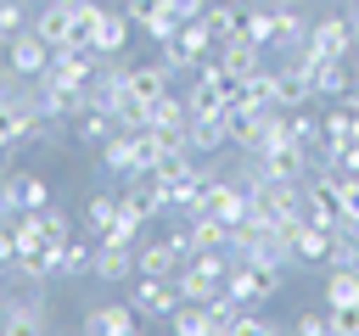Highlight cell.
Wrapping results in <instances>:
<instances>
[{
    "mask_svg": "<svg viewBox=\"0 0 359 336\" xmlns=\"http://www.w3.org/2000/svg\"><path fill=\"white\" fill-rule=\"evenodd\" d=\"M320 129H325V146H359V112H348L342 101L320 112Z\"/></svg>",
    "mask_w": 359,
    "mask_h": 336,
    "instance_id": "cb8c5ba5",
    "label": "cell"
},
{
    "mask_svg": "<svg viewBox=\"0 0 359 336\" xmlns=\"http://www.w3.org/2000/svg\"><path fill=\"white\" fill-rule=\"evenodd\" d=\"M95 157H101V168L107 174H118V179H129V174H140V162H135V134H107L101 146H95Z\"/></svg>",
    "mask_w": 359,
    "mask_h": 336,
    "instance_id": "ffe728a7",
    "label": "cell"
},
{
    "mask_svg": "<svg viewBox=\"0 0 359 336\" xmlns=\"http://www.w3.org/2000/svg\"><path fill=\"white\" fill-rule=\"evenodd\" d=\"M191 263V246L185 241H174V235H157V241H140L135 246V274H180Z\"/></svg>",
    "mask_w": 359,
    "mask_h": 336,
    "instance_id": "ba28073f",
    "label": "cell"
},
{
    "mask_svg": "<svg viewBox=\"0 0 359 336\" xmlns=\"http://www.w3.org/2000/svg\"><path fill=\"white\" fill-rule=\"evenodd\" d=\"M174 67L157 56V62H129V95H140V101H157V95H168L174 90Z\"/></svg>",
    "mask_w": 359,
    "mask_h": 336,
    "instance_id": "2e32d148",
    "label": "cell"
},
{
    "mask_svg": "<svg viewBox=\"0 0 359 336\" xmlns=\"http://www.w3.org/2000/svg\"><path fill=\"white\" fill-rule=\"evenodd\" d=\"M135 34H140V28H135V17H129V11L118 6V11H107V17H101V28H95L90 50H95V56H123Z\"/></svg>",
    "mask_w": 359,
    "mask_h": 336,
    "instance_id": "9a60e30c",
    "label": "cell"
},
{
    "mask_svg": "<svg viewBox=\"0 0 359 336\" xmlns=\"http://www.w3.org/2000/svg\"><path fill=\"white\" fill-rule=\"evenodd\" d=\"M34 34H39L50 50H62V45L73 39V6H62V0H39V11H34Z\"/></svg>",
    "mask_w": 359,
    "mask_h": 336,
    "instance_id": "ac0fdd59",
    "label": "cell"
},
{
    "mask_svg": "<svg viewBox=\"0 0 359 336\" xmlns=\"http://www.w3.org/2000/svg\"><path fill=\"white\" fill-rule=\"evenodd\" d=\"M34 213H39V230H45V241H67V235H79V224H73V213H67V207L45 202V207H34Z\"/></svg>",
    "mask_w": 359,
    "mask_h": 336,
    "instance_id": "f1b7e54d",
    "label": "cell"
},
{
    "mask_svg": "<svg viewBox=\"0 0 359 336\" xmlns=\"http://www.w3.org/2000/svg\"><path fill=\"white\" fill-rule=\"evenodd\" d=\"M90 263H95V241L79 230V235H67L62 246H56V280H84L90 274Z\"/></svg>",
    "mask_w": 359,
    "mask_h": 336,
    "instance_id": "d6986e66",
    "label": "cell"
},
{
    "mask_svg": "<svg viewBox=\"0 0 359 336\" xmlns=\"http://www.w3.org/2000/svg\"><path fill=\"white\" fill-rule=\"evenodd\" d=\"M22 28H34V11H28L22 0H0V45H6L11 34H22Z\"/></svg>",
    "mask_w": 359,
    "mask_h": 336,
    "instance_id": "4dcf8cb0",
    "label": "cell"
},
{
    "mask_svg": "<svg viewBox=\"0 0 359 336\" xmlns=\"http://www.w3.org/2000/svg\"><path fill=\"white\" fill-rule=\"evenodd\" d=\"M163 6H168V0H123V11L135 17V28H140V22L151 17V11H163Z\"/></svg>",
    "mask_w": 359,
    "mask_h": 336,
    "instance_id": "d590c367",
    "label": "cell"
},
{
    "mask_svg": "<svg viewBox=\"0 0 359 336\" xmlns=\"http://www.w3.org/2000/svg\"><path fill=\"white\" fill-rule=\"evenodd\" d=\"M0 330L6 336H39V330H50L45 286H34V280H0Z\"/></svg>",
    "mask_w": 359,
    "mask_h": 336,
    "instance_id": "6da1fadb",
    "label": "cell"
},
{
    "mask_svg": "<svg viewBox=\"0 0 359 336\" xmlns=\"http://www.w3.org/2000/svg\"><path fill=\"white\" fill-rule=\"evenodd\" d=\"M292 330H297V336H325V330H331V308H309V314H297Z\"/></svg>",
    "mask_w": 359,
    "mask_h": 336,
    "instance_id": "836d02e7",
    "label": "cell"
},
{
    "mask_svg": "<svg viewBox=\"0 0 359 336\" xmlns=\"http://www.w3.org/2000/svg\"><path fill=\"white\" fill-rule=\"evenodd\" d=\"M107 134H118L112 112H107V106H84V118L73 123V140H79V146H101Z\"/></svg>",
    "mask_w": 359,
    "mask_h": 336,
    "instance_id": "484cf974",
    "label": "cell"
},
{
    "mask_svg": "<svg viewBox=\"0 0 359 336\" xmlns=\"http://www.w3.org/2000/svg\"><path fill=\"white\" fill-rule=\"evenodd\" d=\"M174 28H180V17H174V11H168V6H163V11H151V17H146V22H140V34H146V39H151V45H163V39H168V34H174Z\"/></svg>",
    "mask_w": 359,
    "mask_h": 336,
    "instance_id": "1f68e13d",
    "label": "cell"
},
{
    "mask_svg": "<svg viewBox=\"0 0 359 336\" xmlns=\"http://www.w3.org/2000/svg\"><path fill=\"white\" fill-rule=\"evenodd\" d=\"M309 11L303 6H280V11H269V56H292L303 39H309Z\"/></svg>",
    "mask_w": 359,
    "mask_h": 336,
    "instance_id": "9c48e42d",
    "label": "cell"
},
{
    "mask_svg": "<svg viewBox=\"0 0 359 336\" xmlns=\"http://www.w3.org/2000/svg\"><path fill=\"white\" fill-rule=\"evenodd\" d=\"M112 224H118V196H90V202L79 207V230H84L90 241H101Z\"/></svg>",
    "mask_w": 359,
    "mask_h": 336,
    "instance_id": "7402d4cb",
    "label": "cell"
},
{
    "mask_svg": "<svg viewBox=\"0 0 359 336\" xmlns=\"http://www.w3.org/2000/svg\"><path fill=\"white\" fill-rule=\"evenodd\" d=\"M84 330L90 336H135L140 330V314H135V302H95L84 314Z\"/></svg>",
    "mask_w": 359,
    "mask_h": 336,
    "instance_id": "4fadbf2b",
    "label": "cell"
},
{
    "mask_svg": "<svg viewBox=\"0 0 359 336\" xmlns=\"http://www.w3.org/2000/svg\"><path fill=\"white\" fill-rule=\"evenodd\" d=\"M6 196H11V213H34L50 202V185L34 168H6Z\"/></svg>",
    "mask_w": 359,
    "mask_h": 336,
    "instance_id": "5bb4252c",
    "label": "cell"
},
{
    "mask_svg": "<svg viewBox=\"0 0 359 336\" xmlns=\"http://www.w3.org/2000/svg\"><path fill=\"white\" fill-rule=\"evenodd\" d=\"M90 280H101V286H123V280H135V246H123V241H95Z\"/></svg>",
    "mask_w": 359,
    "mask_h": 336,
    "instance_id": "7c38bea8",
    "label": "cell"
},
{
    "mask_svg": "<svg viewBox=\"0 0 359 336\" xmlns=\"http://www.w3.org/2000/svg\"><path fill=\"white\" fill-rule=\"evenodd\" d=\"M168 330H174V336H213L208 302H180V308L168 314Z\"/></svg>",
    "mask_w": 359,
    "mask_h": 336,
    "instance_id": "83f0119b",
    "label": "cell"
},
{
    "mask_svg": "<svg viewBox=\"0 0 359 336\" xmlns=\"http://www.w3.org/2000/svg\"><path fill=\"white\" fill-rule=\"evenodd\" d=\"M309 50H314V56H353V50H359V34H353L348 6H331V11H320V17L309 22Z\"/></svg>",
    "mask_w": 359,
    "mask_h": 336,
    "instance_id": "3957f363",
    "label": "cell"
},
{
    "mask_svg": "<svg viewBox=\"0 0 359 336\" xmlns=\"http://www.w3.org/2000/svg\"><path fill=\"white\" fill-rule=\"evenodd\" d=\"M202 22L213 28V39H236L241 34V0H208Z\"/></svg>",
    "mask_w": 359,
    "mask_h": 336,
    "instance_id": "d4e9b609",
    "label": "cell"
},
{
    "mask_svg": "<svg viewBox=\"0 0 359 336\" xmlns=\"http://www.w3.org/2000/svg\"><path fill=\"white\" fill-rule=\"evenodd\" d=\"M11 258H17V230H11V218H0V274L11 269Z\"/></svg>",
    "mask_w": 359,
    "mask_h": 336,
    "instance_id": "e575fe53",
    "label": "cell"
},
{
    "mask_svg": "<svg viewBox=\"0 0 359 336\" xmlns=\"http://www.w3.org/2000/svg\"><path fill=\"white\" fill-rule=\"evenodd\" d=\"M213 56H219V67H224L230 78H252V73H264V67H269V50H264V45H252V39H241V34H236V39H219V50H213Z\"/></svg>",
    "mask_w": 359,
    "mask_h": 336,
    "instance_id": "8fae6325",
    "label": "cell"
},
{
    "mask_svg": "<svg viewBox=\"0 0 359 336\" xmlns=\"http://www.w3.org/2000/svg\"><path fill=\"white\" fill-rule=\"evenodd\" d=\"M320 302H325V308H348V302H359V269H325V280H320Z\"/></svg>",
    "mask_w": 359,
    "mask_h": 336,
    "instance_id": "603a6c76",
    "label": "cell"
},
{
    "mask_svg": "<svg viewBox=\"0 0 359 336\" xmlns=\"http://www.w3.org/2000/svg\"><path fill=\"white\" fill-rule=\"evenodd\" d=\"M280 325H275V314H258V308H241L236 319H230V336H275Z\"/></svg>",
    "mask_w": 359,
    "mask_h": 336,
    "instance_id": "f546056e",
    "label": "cell"
},
{
    "mask_svg": "<svg viewBox=\"0 0 359 336\" xmlns=\"http://www.w3.org/2000/svg\"><path fill=\"white\" fill-rule=\"evenodd\" d=\"M269 101H275L280 112L314 106V78H309L297 62H269Z\"/></svg>",
    "mask_w": 359,
    "mask_h": 336,
    "instance_id": "5b68a950",
    "label": "cell"
},
{
    "mask_svg": "<svg viewBox=\"0 0 359 336\" xmlns=\"http://www.w3.org/2000/svg\"><path fill=\"white\" fill-rule=\"evenodd\" d=\"M353 62H359V50H353Z\"/></svg>",
    "mask_w": 359,
    "mask_h": 336,
    "instance_id": "f35d334b",
    "label": "cell"
},
{
    "mask_svg": "<svg viewBox=\"0 0 359 336\" xmlns=\"http://www.w3.org/2000/svg\"><path fill=\"white\" fill-rule=\"evenodd\" d=\"M174 286H180V297H185V302H213V297L224 291V286H219L213 274H202L196 263H185V269L174 274Z\"/></svg>",
    "mask_w": 359,
    "mask_h": 336,
    "instance_id": "4316f807",
    "label": "cell"
},
{
    "mask_svg": "<svg viewBox=\"0 0 359 336\" xmlns=\"http://www.w3.org/2000/svg\"><path fill=\"white\" fill-rule=\"evenodd\" d=\"M325 168L331 174H359V146H325Z\"/></svg>",
    "mask_w": 359,
    "mask_h": 336,
    "instance_id": "d6a6232c",
    "label": "cell"
},
{
    "mask_svg": "<svg viewBox=\"0 0 359 336\" xmlns=\"http://www.w3.org/2000/svg\"><path fill=\"white\" fill-rule=\"evenodd\" d=\"M224 291H230L241 308H264V302L280 291V269H264V263H247V258H236V263H230V280H224Z\"/></svg>",
    "mask_w": 359,
    "mask_h": 336,
    "instance_id": "277c9868",
    "label": "cell"
},
{
    "mask_svg": "<svg viewBox=\"0 0 359 336\" xmlns=\"http://www.w3.org/2000/svg\"><path fill=\"white\" fill-rule=\"evenodd\" d=\"M230 146V123L224 118H191L185 123V151L191 157H224Z\"/></svg>",
    "mask_w": 359,
    "mask_h": 336,
    "instance_id": "e0dca14e",
    "label": "cell"
},
{
    "mask_svg": "<svg viewBox=\"0 0 359 336\" xmlns=\"http://www.w3.org/2000/svg\"><path fill=\"white\" fill-rule=\"evenodd\" d=\"M331 6H348V0H331Z\"/></svg>",
    "mask_w": 359,
    "mask_h": 336,
    "instance_id": "74e56055",
    "label": "cell"
},
{
    "mask_svg": "<svg viewBox=\"0 0 359 336\" xmlns=\"http://www.w3.org/2000/svg\"><path fill=\"white\" fill-rule=\"evenodd\" d=\"M0 50H6V67H17L22 78H39V73L50 67V45H45V39L34 34V28H22V34H11V39L0 45Z\"/></svg>",
    "mask_w": 359,
    "mask_h": 336,
    "instance_id": "30bf717a",
    "label": "cell"
},
{
    "mask_svg": "<svg viewBox=\"0 0 359 336\" xmlns=\"http://www.w3.org/2000/svg\"><path fill=\"white\" fill-rule=\"evenodd\" d=\"M224 123H230L236 151H264L269 129H275V106H236V112H224Z\"/></svg>",
    "mask_w": 359,
    "mask_h": 336,
    "instance_id": "52a82bcc",
    "label": "cell"
},
{
    "mask_svg": "<svg viewBox=\"0 0 359 336\" xmlns=\"http://www.w3.org/2000/svg\"><path fill=\"white\" fill-rule=\"evenodd\" d=\"M292 252H297V269H309V263H320L325 269V258H331V230H320V224H297L292 230Z\"/></svg>",
    "mask_w": 359,
    "mask_h": 336,
    "instance_id": "44dd1931",
    "label": "cell"
},
{
    "mask_svg": "<svg viewBox=\"0 0 359 336\" xmlns=\"http://www.w3.org/2000/svg\"><path fill=\"white\" fill-rule=\"evenodd\" d=\"M168 11H174L180 22H191V17H202V11H208V0H168Z\"/></svg>",
    "mask_w": 359,
    "mask_h": 336,
    "instance_id": "8d00e7d4",
    "label": "cell"
},
{
    "mask_svg": "<svg viewBox=\"0 0 359 336\" xmlns=\"http://www.w3.org/2000/svg\"><path fill=\"white\" fill-rule=\"evenodd\" d=\"M129 302H135V314H140V319H168L185 297H180V286H174L168 274H135Z\"/></svg>",
    "mask_w": 359,
    "mask_h": 336,
    "instance_id": "8992f818",
    "label": "cell"
},
{
    "mask_svg": "<svg viewBox=\"0 0 359 336\" xmlns=\"http://www.w3.org/2000/svg\"><path fill=\"white\" fill-rule=\"evenodd\" d=\"M213 50H219V39H213V28H208L202 17L180 22V28H174V34H168V39L157 45V56H163V62H168L174 73H191V67H196L202 56H213Z\"/></svg>",
    "mask_w": 359,
    "mask_h": 336,
    "instance_id": "7a4b0ae2",
    "label": "cell"
}]
</instances>
